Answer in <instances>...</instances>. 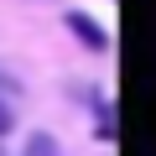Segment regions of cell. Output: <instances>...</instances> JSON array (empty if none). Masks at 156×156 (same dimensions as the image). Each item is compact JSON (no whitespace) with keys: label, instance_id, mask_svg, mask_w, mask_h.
<instances>
[{"label":"cell","instance_id":"6da1fadb","mask_svg":"<svg viewBox=\"0 0 156 156\" xmlns=\"http://www.w3.org/2000/svg\"><path fill=\"white\" fill-rule=\"evenodd\" d=\"M62 21H68V31H73L78 42H83L89 52H109V31H104V26L94 21V16H83V11H68Z\"/></svg>","mask_w":156,"mask_h":156},{"label":"cell","instance_id":"7a4b0ae2","mask_svg":"<svg viewBox=\"0 0 156 156\" xmlns=\"http://www.w3.org/2000/svg\"><path fill=\"white\" fill-rule=\"evenodd\" d=\"M26 156H57V140H52V135H42V130H37V135H31V140H26Z\"/></svg>","mask_w":156,"mask_h":156},{"label":"cell","instance_id":"3957f363","mask_svg":"<svg viewBox=\"0 0 156 156\" xmlns=\"http://www.w3.org/2000/svg\"><path fill=\"white\" fill-rule=\"evenodd\" d=\"M11 125H16V115H11V109H5V104H0V135H5V130H11Z\"/></svg>","mask_w":156,"mask_h":156}]
</instances>
